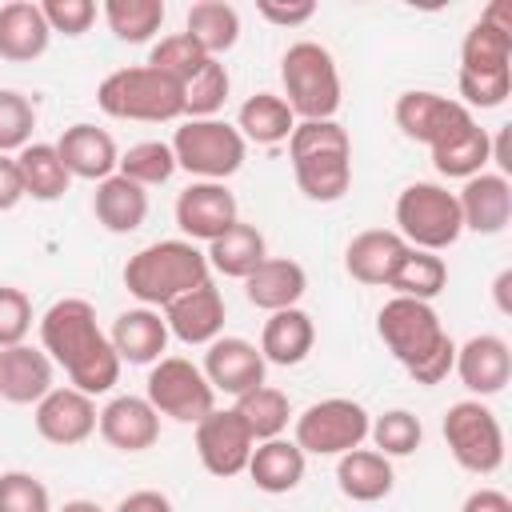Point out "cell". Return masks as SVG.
Segmentation results:
<instances>
[{
	"label": "cell",
	"mask_w": 512,
	"mask_h": 512,
	"mask_svg": "<svg viewBox=\"0 0 512 512\" xmlns=\"http://www.w3.org/2000/svg\"><path fill=\"white\" fill-rule=\"evenodd\" d=\"M44 352L68 372L76 392H108L120 376V356L112 340L96 324V308L88 300H56L40 320Z\"/></svg>",
	"instance_id": "obj_1"
},
{
	"label": "cell",
	"mask_w": 512,
	"mask_h": 512,
	"mask_svg": "<svg viewBox=\"0 0 512 512\" xmlns=\"http://www.w3.org/2000/svg\"><path fill=\"white\" fill-rule=\"evenodd\" d=\"M380 340L388 344V352L408 368V376L416 384H440L452 364H456V344L452 336L440 328L436 312L424 300H408L396 296L380 308Z\"/></svg>",
	"instance_id": "obj_2"
},
{
	"label": "cell",
	"mask_w": 512,
	"mask_h": 512,
	"mask_svg": "<svg viewBox=\"0 0 512 512\" xmlns=\"http://www.w3.org/2000/svg\"><path fill=\"white\" fill-rule=\"evenodd\" d=\"M292 172L308 200L332 204L352 184V144L336 120H300L288 136Z\"/></svg>",
	"instance_id": "obj_3"
},
{
	"label": "cell",
	"mask_w": 512,
	"mask_h": 512,
	"mask_svg": "<svg viewBox=\"0 0 512 512\" xmlns=\"http://www.w3.org/2000/svg\"><path fill=\"white\" fill-rule=\"evenodd\" d=\"M208 284V260L188 240H160L124 264V288L144 304H172L176 296Z\"/></svg>",
	"instance_id": "obj_4"
},
{
	"label": "cell",
	"mask_w": 512,
	"mask_h": 512,
	"mask_svg": "<svg viewBox=\"0 0 512 512\" xmlns=\"http://www.w3.org/2000/svg\"><path fill=\"white\" fill-rule=\"evenodd\" d=\"M96 100L116 120L160 124V120H176L184 112V84H176L164 72L140 64V68H120V72L104 76Z\"/></svg>",
	"instance_id": "obj_5"
},
{
	"label": "cell",
	"mask_w": 512,
	"mask_h": 512,
	"mask_svg": "<svg viewBox=\"0 0 512 512\" xmlns=\"http://www.w3.org/2000/svg\"><path fill=\"white\" fill-rule=\"evenodd\" d=\"M280 76H284V92H288V108L292 116L304 120H332V112L340 108V72L328 56V48L300 40L284 52L280 60Z\"/></svg>",
	"instance_id": "obj_6"
},
{
	"label": "cell",
	"mask_w": 512,
	"mask_h": 512,
	"mask_svg": "<svg viewBox=\"0 0 512 512\" xmlns=\"http://www.w3.org/2000/svg\"><path fill=\"white\" fill-rule=\"evenodd\" d=\"M396 224H400L404 244L420 252H440L456 244L464 232L460 204L440 184H408L396 200Z\"/></svg>",
	"instance_id": "obj_7"
},
{
	"label": "cell",
	"mask_w": 512,
	"mask_h": 512,
	"mask_svg": "<svg viewBox=\"0 0 512 512\" xmlns=\"http://www.w3.org/2000/svg\"><path fill=\"white\" fill-rule=\"evenodd\" d=\"M444 440L460 468L476 476H492L504 464V432L500 420L480 400H460L444 412Z\"/></svg>",
	"instance_id": "obj_8"
},
{
	"label": "cell",
	"mask_w": 512,
	"mask_h": 512,
	"mask_svg": "<svg viewBox=\"0 0 512 512\" xmlns=\"http://www.w3.org/2000/svg\"><path fill=\"white\" fill-rule=\"evenodd\" d=\"M172 156L192 176L220 184L244 164V136L224 120H188L184 128H176Z\"/></svg>",
	"instance_id": "obj_9"
},
{
	"label": "cell",
	"mask_w": 512,
	"mask_h": 512,
	"mask_svg": "<svg viewBox=\"0 0 512 512\" xmlns=\"http://www.w3.org/2000/svg\"><path fill=\"white\" fill-rule=\"evenodd\" d=\"M216 388L204 380V372L180 356H160L148 372V404L180 424H196L212 412Z\"/></svg>",
	"instance_id": "obj_10"
},
{
	"label": "cell",
	"mask_w": 512,
	"mask_h": 512,
	"mask_svg": "<svg viewBox=\"0 0 512 512\" xmlns=\"http://www.w3.org/2000/svg\"><path fill=\"white\" fill-rule=\"evenodd\" d=\"M368 436V412L356 400H320L296 420V448L316 456H344Z\"/></svg>",
	"instance_id": "obj_11"
},
{
	"label": "cell",
	"mask_w": 512,
	"mask_h": 512,
	"mask_svg": "<svg viewBox=\"0 0 512 512\" xmlns=\"http://www.w3.org/2000/svg\"><path fill=\"white\" fill-rule=\"evenodd\" d=\"M396 124L408 140L440 148L476 120L460 100H448V96H436V92H404L396 100Z\"/></svg>",
	"instance_id": "obj_12"
},
{
	"label": "cell",
	"mask_w": 512,
	"mask_h": 512,
	"mask_svg": "<svg viewBox=\"0 0 512 512\" xmlns=\"http://www.w3.org/2000/svg\"><path fill=\"white\" fill-rule=\"evenodd\" d=\"M252 432L248 424L236 416V412H208L204 420H196V452H200V464L212 472V476H240L248 468V456H252Z\"/></svg>",
	"instance_id": "obj_13"
},
{
	"label": "cell",
	"mask_w": 512,
	"mask_h": 512,
	"mask_svg": "<svg viewBox=\"0 0 512 512\" xmlns=\"http://www.w3.org/2000/svg\"><path fill=\"white\" fill-rule=\"evenodd\" d=\"M176 224L192 236V240H216L236 224V196L216 184V180H200L188 184L176 200Z\"/></svg>",
	"instance_id": "obj_14"
},
{
	"label": "cell",
	"mask_w": 512,
	"mask_h": 512,
	"mask_svg": "<svg viewBox=\"0 0 512 512\" xmlns=\"http://www.w3.org/2000/svg\"><path fill=\"white\" fill-rule=\"evenodd\" d=\"M264 356L256 352V344L240 340V336H224V340H212L208 344V356H204V380L228 396H244L252 388L264 384Z\"/></svg>",
	"instance_id": "obj_15"
},
{
	"label": "cell",
	"mask_w": 512,
	"mask_h": 512,
	"mask_svg": "<svg viewBox=\"0 0 512 512\" xmlns=\"http://www.w3.org/2000/svg\"><path fill=\"white\" fill-rule=\"evenodd\" d=\"M96 428V408L84 392L76 388H52L40 404H36V432L48 440V444H60V448H72V444H84Z\"/></svg>",
	"instance_id": "obj_16"
},
{
	"label": "cell",
	"mask_w": 512,
	"mask_h": 512,
	"mask_svg": "<svg viewBox=\"0 0 512 512\" xmlns=\"http://www.w3.org/2000/svg\"><path fill=\"white\" fill-rule=\"evenodd\" d=\"M404 256H408V244H404L400 232L368 228V232H360V236L348 244L344 264H348L352 280L372 284V288H388L392 276H396V268L404 264Z\"/></svg>",
	"instance_id": "obj_17"
},
{
	"label": "cell",
	"mask_w": 512,
	"mask_h": 512,
	"mask_svg": "<svg viewBox=\"0 0 512 512\" xmlns=\"http://www.w3.org/2000/svg\"><path fill=\"white\" fill-rule=\"evenodd\" d=\"M460 204V220L464 228L480 232V236H496L508 228L512 220V188L500 172H480L464 184V192L456 196Z\"/></svg>",
	"instance_id": "obj_18"
},
{
	"label": "cell",
	"mask_w": 512,
	"mask_h": 512,
	"mask_svg": "<svg viewBox=\"0 0 512 512\" xmlns=\"http://www.w3.org/2000/svg\"><path fill=\"white\" fill-rule=\"evenodd\" d=\"M164 324L184 344H212L216 332L224 328V300L212 288V280L200 284V288H192V292H184V296H176L164 308Z\"/></svg>",
	"instance_id": "obj_19"
},
{
	"label": "cell",
	"mask_w": 512,
	"mask_h": 512,
	"mask_svg": "<svg viewBox=\"0 0 512 512\" xmlns=\"http://www.w3.org/2000/svg\"><path fill=\"white\" fill-rule=\"evenodd\" d=\"M100 436L120 452H144L160 436V416L140 396H116L100 412Z\"/></svg>",
	"instance_id": "obj_20"
},
{
	"label": "cell",
	"mask_w": 512,
	"mask_h": 512,
	"mask_svg": "<svg viewBox=\"0 0 512 512\" xmlns=\"http://www.w3.org/2000/svg\"><path fill=\"white\" fill-rule=\"evenodd\" d=\"M52 392V364L28 344L0 348V396L8 404H40Z\"/></svg>",
	"instance_id": "obj_21"
},
{
	"label": "cell",
	"mask_w": 512,
	"mask_h": 512,
	"mask_svg": "<svg viewBox=\"0 0 512 512\" xmlns=\"http://www.w3.org/2000/svg\"><path fill=\"white\" fill-rule=\"evenodd\" d=\"M56 152H60L68 176H80V180H108L112 168L120 164L112 136L104 128H96V124H72L60 136Z\"/></svg>",
	"instance_id": "obj_22"
},
{
	"label": "cell",
	"mask_w": 512,
	"mask_h": 512,
	"mask_svg": "<svg viewBox=\"0 0 512 512\" xmlns=\"http://www.w3.org/2000/svg\"><path fill=\"white\" fill-rule=\"evenodd\" d=\"M464 380V388L492 396L508 384L512 376V352L500 336H472L464 348H456V364H452Z\"/></svg>",
	"instance_id": "obj_23"
},
{
	"label": "cell",
	"mask_w": 512,
	"mask_h": 512,
	"mask_svg": "<svg viewBox=\"0 0 512 512\" xmlns=\"http://www.w3.org/2000/svg\"><path fill=\"white\" fill-rule=\"evenodd\" d=\"M48 36H52V28H48L40 4H32V0H12V4L0 8V56H4V60L24 64V60L44 56Z\"/></svg>",
	"instance_id": "obj_24"
},
{
	"label": "cell",
	"mask_w": 512,
	"mask_h": 512,
	"mask_svg": "<svg viewBox=\"0 0 512 512\" xmlns=\"http://www.w3.org/2000/svg\"><path fill=\"white\" fill-rule=\"evenodd\" d=\"M308 276L296 260L288 256H268L252 276H244V292L256 308L264 312H280V308H296V300L304 296Z\"/></svg>",
	"instance_id": "obj_25"
},
{
	"label": "cell",
	"mask_w": 512,
	"mask_h": 512,
	"mask_svg": "<svg viewBox=\"0 0 512 512\" xmlns=\"http://www.w3.org/2000/svg\"><path fill=\"white\" fill-rule=\"evenodd\" d=\"M108 340H112V348H116L120 360H128V364H152V360H160V352L168 344V324L152 308H132V312H120L116 316Z\"/></svg>",
	"instance_id": "obj_26"
},
{
	"label": "cell",
	"mask_w": 512,
	"mask_h": 512,
	"mask_svg": "<svg viewBox=\"0 0 512 512\" xmlns=\"http://www.w3.org/2000/svg\"><path fill=\"white\" fill-rule=\"evenodd\" d=\"M312 340H316L312 316L300 312V308H280V312H272L268 324H264L260 356L288 368V364H300V360L312 352Z\"/></svg>",
	"instance_id": "obj_27"
},
{
	"label": "cell",
	"mask_w": 512,
	"mask_h": 512,
	"mask_svg": "<svg viewBox=\"0 0 512 512\" xmlns=\"http://www.w3.org/2000/svg\"><path fill=\"white\" fill-rule=\"evenodd\" d=\"M92 208H96V220L108 232H136L144 224V216H148V192L116 172V176L96 184Z\"/></svg>",
	"instance_id": "obj_28"
},
{
	"label": "cell",
	"mask_w": 512,
	"mask_h": 512,
	"mask_svg": "<svg viewBox=\"0 0 512 512\" xmlns=\"http://www.w3.org/2000/svg\"><path fill=\"white\" fill-rule=\"evenodd\" d=\"M336 484L348 500L356 504H372V500H384L392 492V464L388 456L380 452H364V448H352L340 456L336 464Z\"/></svg>",
	"instance_id": "obj_29"
},
{
	"label": "cell",
	"mask_w": 512,
	"mask_h": 512,
	"mask_svg": "<svg viewBox=\"0 0 512 512\" xmlns=\"http://www.w3.org/2000/svg\"><path fill=\"white\" fill-rule=\"evenodd\" d=\"M460 76H512V32L476 20L460 44Z\"/></svg>",
	"instance_id": "obj_30"
},
{
	"label": "cell",
	"mask_w": 512,
	"mask_h": 512,
	"mask_svg": "<svg viewBox=\"0 0 512 512\" xmlns=\"http://www.w3.org/2000/svg\"><path fill=\"white\" fill-rule=\"evenodd\" d=\"M204 260H208V268L244 280V276H252V272L268 260V252H264V236H260L252 224H240V220H236L224 236H216V240L208 244Z\"/></svg>",
	"instance_id": "obj_31"
},
{
	"label": "cell",
	"mask_w": 512,
	"mask_h": 512,
	"mask_svg": "<svg viewBox=\"0 0 512 512\" xmlns=\"http://www.w3.org/2000/svg\"><path fill=\"white\" fill-rule=\"evenodd\" d=\"M248 476L264 492H292L304 480V452L296 444L280 440V436L276 440H264L248 456Z\"/></svg>",
	"instance_id": "obj_32"
},
{
	"label": "cell",
	"mask_w": 512,
	"mask_h": 512,
	"mask_svg": "<svg viewBox=\"0 0 512 512\" xmlns=\"http://www.w3.org/2000/svg\"><path fill=\"white\" fill-rule=\"evenodd\" d=\"M188 28V36L200 44V52L204 56H220V52H228L232 44H236V36H240V16H236V8L232 4H224V0H200V4H192L188 8V20H184Z\"/></svg>",
	"instance_id": "obj_33"
},
{
	"label": "cell",
	"mask_w": 512,
	"mask_h": 512,
	"mask_svg": "<svg viewBox=\"0 0 512 512\" xmlns=\"http://www.w3.org/2000/svg\"><path fill=\"white\" fill-rule=\"evenodd\" d=\"M292 128H296L292 108L280 96H272V92H256V96H248L240 104L236 132L248 136V140H256V144H280V140L292 136Z\"/></svg>",
	"instance_id": "obj_34"
},
{
	"label": "cell",
	"mask_w": 512,
	"mask_h": 512,
	"mask_svg": "<svg viewBox=\"0 0 512 512\" xmlns=\"http://www.w3.org/2000/svg\"><path fill=\"white\" fill-rule=\"evenodd\" d=\"M20 180H24V196L32 200H60L68 192V168L56 152V144H28L16 156Z\"/></svg>",
	"instance_id": "obj_35"
},
{
	"label": "cell",
	"mask_w": 512,
	"mask_h": 512,
	"mask_svg": "<svg viewBox=\"0 0 512 512\" xmlns=\"http://www.w3.org/2000/svg\"><path fill=\"white\" fill-rule=\"evenodd\" d=\"M488 156H492V140H488V132L480 124H468L460 136H452L448 144L432 148L436 172L440 176H464V180L480 176V168L488 164Z\"/></svg>",
	"instance_id": "obj_36"
},
{
	"label": "cell",
	"mask_w": 512,
	"mask_h": 512,
	"mask_svg": "<svg viewBox=\"0 0 512 512\" xmlns=\"http://www.w3.org/2000/svg\"><path fill=\"white\" fill-rule=\"evenodd\" d=\"M232 412L248 424L252 440H276L284 432V424H288V396L280 388L260 384V388L236 396V408Z\"/></svg>",
	"instance_id": "obj_37"
},
{
	"label": "cell",
	"mask_w": 512,
	"mask_h": 512,
	"mask_svg": "<svg viewBox=\"0 0 512 512\" xmlns=\"http://www.w3.org/2000/svg\"><path fill=\"white\" fill-rule=\"evenodd\" d=\"M444 280H448V268H444L440 256L420 252V248H408L404 264L396 268V276H392L388 288H396V292L408 296V300H424V304H428V300L444 288Z\"/></svg>",
	"instance_id": "obj_38"
},
{
	"label": "cell",
	"mask_w": 512,
	"mask_h": 512,
	"mask_svg": "<svg viewBox=\"0 0 512 512\" xmlns=\"http://www.w3.org/2000/svg\"><path fill=\"white\" fill-rule=\"evenodd\" d=\"M104 20L120 40L144 44L164 24V0H108Z\"/></svg>",
	"instance_id": "obj_39"
},
{
	"label": "cell",
	"mask_w": 512,
	"mask_h": 512,
	"mask_svg": "<svg viewBox=\"0 0 512 512\" xmlns=\"http://www.w3.org/2000/svg\"><path fill=\"white\" fill-rule=\"evenodd\" d=\"M208 60H212V56H204V52H200V44H196L188 32H172V36H164V40L152 48L148 68L164 72V76H168V80H176V84H188V80H192Z\"/></svg>",
	"instance_id": "obj_40"
},
{
	"label": "cell",
	"mask_w": 512,
	"mask_h": 512,
	"mask_svg": "<svg viewBox=\"0 0 512 512\" xmlns=\"http://www.w3.org/2000/svg\"><path fill=\"white\" fill-rule=\"evenodd\" d=\"M120 176L148 188V184H164L172 172H176V156H172V144H160V140H144V144H132L124 156H120Z\"/></svg>",
	"instance_id": "obj_41"
},
{
	"label": "cell",
	"mask_w": 512,
	"mask_h": 512,
	"mask_svg": "<svg viewBox=\"0 0 512 512\" xmlns=\"http://www.w3.org/2000/svg\"><path fill=\"white\" fill-rule=\"evenodd\" d=\"M228 88H232L228 68H224L220 60H208V64H204V68L184 84V112H192V116L208 120V116L228 100Z\"/></svg>",
	"instance_id": "obj_42"
},
{
	"label": "cell",
	"mask_w": 512,
	"mask_h": 512,
	"mask_svg": "<svg viewBox=\"0 0 512 512\" xmlns=\"http://www.w3.org/2000/svg\"><path fill=\"white\" fill-rule=\"evenodd\" d=\"M368 432H372V440H376L380 456H408V452H416V448H420V440H424L420 420H416L412 412H404V408L384 412L376 424H368Z\"/></svg>",
	"instance_id": "obj_43"
},
{
	"label": "cell",
	"mask_w": 512,
	"mask_h": 512,
	"mask_svg": "<svg viewBox=\"0 0 512 512\" xmlns=\"http://www.w3.org/2000/svg\"><path fill=\"white\" fill-rule=\"evenodd\" d=\"M36 128V112L20 92L0 88V156L12 148H28V136Z\"/></svg>",
	"instance_id": "obj_44"
},
{
	"label": "cell",
	"mask_w": 512,
	"mask_h": 512,
	"mask_svg": "<svg viewBox=\"0 0 512 512\" xmlns=\"http://www.w3.org/2000/svg\"><path fill=\"white\" fill-rule=\"evenodd\" d=\"M0 512H52L48 488L28 472H4L0 476Z\"/></svg>",
	"instance_id": "obj_45"
},
{
	"label": "cell",
	"mask_w": 512,
	"mask_h": 512,
	"mask_svg": "<svg viewBox=\"0 0 512 512\" xmlns=\"http://www.w3.org/2000/svg\"><path fill=\"white\" fill-rule=\"evenodd\" d=\"M32 328V300L20 288H0V348H12Z\"/></svg>",
	"instance_id": "obj_46"
},
{
	"label": "cell",
	"mask_w": 512,
	"mask_h": 512,
	"mask_svg": "<svg viewBox=\"0 0 512 512\" xmlns=\"http://www.w3.org/2000/svg\"><path fill=\"white\" fill-rule=\"evenodd\" d=\"M40 12L48 20V28L52 32H64V36H80L96 20V4L92 0H44Z\"/></svg>",
	"instance_id": "obj_47"
},
{
	"label": "cell",
	"mask_w": 512,
	"mask_h": 512,
	"mask_svg": "<svg viewBox=\"0 0 512 512\" xmlns=\"http://www.w3.org/2000/svg\"><path fill=\"white\" fill-rule=\"evenodd\" d=\"M512 92V76H460V96H464V108L476 104V108H496L504 104Z\"/></svg>",
	"instance_id": "obj_48"
},
{
	"label": "cell",
	"mask_w": 512,
	"mask_h": 512,
	"mask_svg": "<svg viewBox=\"0 0 512 512\" xmlns=\"http://www.w3.org/2000/svg\"><path fill=\"white\" fill-rule=\"evenodd\" d=\"M256 12H260L268 24H280V28H296V24L312 20L316 4H312V0H288V4H280V0H260V4H256Z\"/></svg>",
	"instance_id": "obj_49"
},
{
	"label": "cell",
	"mask_w": 512,
	"mask_h": 512,
	"mask_svg": "<svg viewBox=\"0 0 512 512\" xmlns=\"http://www.w3.org/2000/svg\"><path fill=\"white\" fill-rule=\"evenodd\" d=\"M24 196V180H20V168L12 156H0V212L16 208Z\"/></svg>",
	"instance_id": "obj_50"
},
{
	"label": "cell",
	"mask_w": 512,
	"mask_h": 512,
	"mask_svg": "<svg viewBox=\"0 0 512 512\" xmlns=\"http://www.w3.org/2000/svg\"><path fill=\"white\" fill-rule=\"evenodd\" d=\"M116 512H172V500H168L164 492H152V488H140V492H132V496H124Z\"/></svg>",
	"instance_id": "obj_51"
},
{
	"label": "cell",
	"mask_w": 512,
	"mask_h": 512,
	"mask_svg": "<svg viewBox=\"0 0 512 512\" xmlns=\"http://www.w3.org/2000/svg\"><path fill=\"white\" fill-rule=\"evenodd\" d=\"M460 512H512V500L504 492H496V488H480V492H472L464 500Z\"/></svg>",
	"instance_id": "obj_52"
},
{
	"label": "cell",
	"mask_w": 512,
	"mask_h": 512,
	"mask_svg": "<svg viewBox=\"0 0 512 512\" xmlns=\"http://www.w3.org/2000/svg\"><path fill=\"white\" fill-rule=\"evenodd\" d=\"M508 136H512V132H508V124H504V128H500V136H496V144H492V156H488V160H496V164H500V176H504V172H512V148H508Z\"/></svg>",
	"instance_id": "obj_53"
},
{
	"label": "cell",
	"mask_w": 512,
	"mask_h": 512,
	"mask_svg": "<svg viewBox=\"0 0 512 512\" xmlns=\"http://www.w3.org/2000/svg\"><path fill=\"white\" fill-rule=\"evenodd\" d=\"M508 288H512V272H500V276H496V304H500V312H512Z\"/></svg>",
	"instance_id": "obj_54"
},
{
	"label": "cell",
	"mask_w": 512,
	"mask_h": 512,
	"mask_svg": "<svg viewBox=\"0 0 512 512\" xmlns=\"http://www.w3.org/2000/svg\"><path fill=\"white\" fill-rule=\"evenodd\" d=\"M60 512H104L100 504H92V500H72V504H64Z\"/></svg>",
	"instance_id": "obj_55"
}]
</instances>
